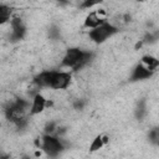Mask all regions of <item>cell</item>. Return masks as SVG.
Listing matches in <instances>:
<instances>
[{
    "label": "cell",
    "instance_id": "5",
    "mask_svg": "<svg viewBox=\"0 0 159 159\" xmlns=\"http://www.w3.org/2000/svg\"><path fill=\"white\" fill-rule=\"evenodd\" d=\"M10 25V34H9V41L11 43H16L21 40H24V37L26 36V25L24 24L22 19L19 16H12V19L9 22Z\"/></svg>",
    "mask_w": 159,
    "mask_h": 159
},
{
    "label": "cell",
    "instance_id": "6",
    "mask_svg": "<svg viewBox=\"0 0 159 159\" xmlns=\"http://www.w3.org/2000/svg\"><path fill=\"white\" fill-rule=\"evenodd\" d=\"M104 22H107V14L104 9H98V10H93L91 12H88L84 17L83 21V26L86 29L93 30L101 25H103Z\"/></svg>",
    "mask_w": 159,
    "mask_h": 159
},
{
    "label": "cell",
    "instance_id": "17",
    "mask_svg": "<svg viewBox=\"0 0 159 159\" xmlns=\"http://www.w3.org/2000/svg\"><path fill=\"white\" fill-rule=\"evenodd\" d=\"M86 104H87V102L83 98H76L72 102V108L76 109V111H83L84 107H86Z\"/></svg>",
    "mask_w": 159,
    "mask_h": 159
},
{
    "label": "cell",
    "instance_id": "15",
    "mask_svg": "<svg viewBox=\"0 0 159 159\" xmlns=\"http://www.w3.org/2000/svg\"><path fill=\"white\" fill-rule=\"evenodd\" d=\"M57 128H58V124L55 122V120H51V122H47L43 127V133L42 134H50V135H56V132H57Z\"/></svg>",
    "mask_w": 159,
    "mask_h": 159
},
{
    "label": "cell",
    "instance_id": "4",
    "mask_svg": "<svg viewBox=\"0 0 159 159\" xmlns=\"http://www.w3.org/2000/svg\"><path fill=\"white\" fill-rule=\"evenodd\" d=\"M119 32V27L113 24V22H104L103 25L93 29V30H89L88 31V39L96 43V45H101L103 42H106L107 40H109L111 37H113L114 35H117Z\"/></svg>",
    "mask_w": 159,
    "mask_h": 159
},
{
    "label": "cell",
    "instance_id": "13",
    "mask_svg": "<svg viewBox=\"0 0 159 159\" xmlns=\"http://www.w3.org/2000/svg\"><path fill=\"white\" fill-rule=\"evenodd\" d=\"M159 40V31H147L143 36V39L140 40L143 45H152L154 42H157Z\"/></svg>",
    "mask_w": 159,
    "mask_h": 159
},
{
    "label": "cell",
    "instance_id": "20",
    "mask_svg": "<svg viewBox=\"0 0 159 159\" xmlns=\"http://www.w3.org/2000/svg\"><path fill=\"white\" fill-rule=\"evenodd\" d=\"M0 159H10V154H6V153H1V155H0Z\"/></svg>",
    "mask_w": 159,
    "mask_h": 159
},
{
    "label": "cell",
    "instance_id": "2",
    "mask_svg": "<svg viewBox=\"0 0 159 159\" xmlns=\"http://www.w3.org/2000/svg\"><path fill=\"white\" fill-rule=\"evenodd\" d=\"M94 58V52L91 50H83L81 47L73 46V47H68L61 61H60V66L62 68H68L72 71H80L82 68H84L87 65H89L92 62V60Z\"/></svg>",
    "mask_w": 159,
    "mask_h": 159
},
{
    "label": "cell",
    "instance_id": "8",
    "mask_svg": "<svg viewBox=\"0 0 159 159\" xmlns=\"http://www.w3.org/2000/svg\"><path fill=\"white\" fill-rule=\"evenodd\" d=\"M47 103L48 99L40 92L36 96L32 97L31 99V108H30V116H37L40 113H42L46 108H47Z\"/></svg>",
    "mask_w": 159,
    "mask_h": 159
},
{
    "label": "cell",
    "instance_id": "3",
    "mask_svg": "<svg viewBox=\"0 0 159 159\" xmlns=\"http://www.w3.org/2000/svg\"><path fill=\"white\" fill-rule=\"evenodd\" d=\"M35 144L37 149L42 150V153L47 155L48 158H56L66 149L65 142L58 135L42 134L35 140Z\"/></svg>",
    "mask_w": 159,
    "mask_h": 159
},
{
    "label": "cell",
    "instance_id": "7",
    "mask_svg": "<svg viewBox=\"0 0 159 159\" xmlns=\"http://www.w3.org/2000/svg\"><path fill=\"white\" fill-rule=\"evenodd\" d=\"M154 73H155V72H153V71L148 70L144 65H142L140 62H138V63L133 67V70H132V72H130L129 81H132V82L145 81V80L152 78V77L154 76Z\"/></svg>",
    "mask_w": 159,
    "mask_h": 159
},
{
    "label": "cell",
    "instance_id": "11",
    "mask_svg": "<svg viewBox=\"0 0 159 159\" xmlns=\"http://www.w3.org/2000/svg\"><path fill=\"white\" fill-rule=\"evenodd\" d=\"M11 19H12V9L9 5L1 2L0 4V24L4 25L6 22H10Z\"/></svg>",
    "mask_w": 159,
    "mask_h": 159
},
{
    "label": "cell",
    "instance_id": "19",
    "mask_svg": "<svg viewBox=\"0 0 159 159\" xmlns=\"http://www.w3.org/2000/svg\"><path fill=\"white\" fill-rule=\"evenodd\" d=\"M20 159H32V157L30 154H27V153H24V154L20 155Z\"/></svg>",
    "mask_w": 159,
    "mask_h": 159
},
{
    "label": "cell",
    "instance_id": "1",
    "mask_svg": "<svg viewBox=\"0 0 159 159\" xmlns=\"http://www.w3.org/2000/svg\"><path fill=\"white\" fill-rule=\"evenodd\" d=\"M72 82L71 71H58V70H45L39 72L32 78V84L41 88L52 89H67Z\"/></svg>",
    "mask_w": 159,
    "mask_h": 159
},
{
    "label": "cell",
    "instance_id": "18",
    "mask_svg": "<svg viewBox=\"0 0 159 159\" xmlns=\"http://www.w3.org/2000/svg\"><path fill=\"white\" fill-rule=\"evenodd\" d=\"M99 4V1H89V0H86V1H83V2H81V7L82 9H91V7H93V6H96V5H98Z\"/></svg>",
    "mask_w": 159,
    "mask_h": 159
},
{
    "label": "cell",
    "instance_id": "9",
    "mask_svg": "<svg viewBox=\"0 0 159 159\" xmlns=\"http://www.w3.org/2000/svg\"><path fill=\"white\" fill-rule=\"evenodd\" d=\"M148 114V106H147V101L144 98H142L140 101H138L135 108H134V117L137 120L142 122Z\"/></svg>",
    "mask_w": 159,
    "mask_h": 159
},
{
    "label": "cell",
    "instance_id": "10",
    "mask_svg": "<svg viewBox=\"0 0 159 159\" xmlns=\"http://www.w3.org/2000/svg\"><path fill=\"white\" fill-rule=\"evenodd\" d=\"M140 63L153 72H157V70L159 68V58H157L153 55H144L140 58Z\"/></svg>",
    "mask_w": 159,
    "mask_h": 159
},
{
    "label": "cell",
    "instance_id": "14",
    "mask_svg": "<svg viewBox=\"0 0 159 159\" xmlns=\"http://www.w3.org/2000/svg\"><path fill=\"white\" fill-rule=\"evenodd\" d=\"M148 140L153 145H158L159 147V127L152 128L149 130V133H148Z\"/></svg>",
    "mask_w": 159,
    "mask_h": 159
},
{
    "label": "cell",
    "instance_id": "12",
    "mask_svg": "<svg viewBox=\"0 0 159 159\" xmlns=\"http://www.w3.org/2000/svg\"><path fill=\"white\" fill-rule=\"evenodd\" d=\"M104 145H106V144H104V140H103V134H98V135H96V137L92 139V142H91V144H89V152H91V153L98 152V150L102 149Z\"/></svg>",
    "mask_w": 159,
    "mask_h": 159
},
{
    "label": "cell",
    "instance_id": "16",
    "mask_svg": "<svg viewBox=\"0 0 159 159\" xmlns=\"http://www.w3.org/2000/svg\"><path fill=\"white\" fill-rule=\"evenodd\" d=\"M48 37L51 40H53V41L60 40V37H61V30H60V27L57 25L50 26V29H48Z\"/></svg>",
    "mask_w": 159,
    "mask_h": 159
}]
</instances>
